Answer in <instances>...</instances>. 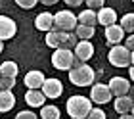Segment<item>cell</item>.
<instances>
[{"label": "cell", "mask_w": 134, "mask_h": 119, "mask_svg": "<svg viewBox=\"0 0 134 119\" xmlns=\"http://www.w3.org/2000/svg\"><path fill=\"white\" fill-rule=\"evenodd\" d=\"M86 119H105V111L100 110V108H92V111L88 113Z\"/></svg>", "instance_id": "26"}, {"label": "cell", "mask_w": 134, "mask_h": 119, "mask_svg": "<svg viewBox=\"0 0 134 119\" xmlns=\"http://www.w3.org/2000/svg\"><path fill=\"white\" fill-rule=\"evenodd\" d=\"M132 98L130 96H119V98H115V104H113V108L117 113L121 115H125V113H129V111L132 110Z\"/></svg>", "instance_id": "16"}, {"label": "cell", "mask_w": 134, "mask_h": 119, "mask_svg": "<svg viewBox=\"0 0 134 119\" xmlns=\"http://www.w3.org/2000/svg\"><path fill=\"white\" fill-rule=\"evenodd\" d=\"M77 17H79L81 25H88V27H96L98 25V12H94V10H84Z\"/></svg>", "instance_id": "17"}, {"label": "cell", "mask_w": 134, "mask_h": 119, "mask_svg": "<svg viewBox=\"0 0 134 119\" xmlns=\"http://www.w3.org/2000/svg\"><path fill=\"white\" fill-rule=\"evenodd\" d=\"M40 117L42 119H59V110L56 106H42Z\"/></svg>", "instance_id": "22"}, {"label": "cell", "mask_w": 134, "mask_h": 119, "mask_svg": "<svg viewBox=\"0 0 134 119\" xmlns=\"http://www.w3.org/2000/svg\"><path fill=\"white\" fill-rule=\"evenodd\" d=\"M15 85V79L12 77H0V90H12Z\"/></svg>", "instance_id": "24"}, {"label": "cell", "mask_w": 134, "mask_h": 119, "mask_svg": "<svg viewBox=\"0 0 134 119\" xmlns=\"http://www.w3.org/2000/svg\"><path fill=\"white\" fill-rule=\"evenodd\" d=\"M96 79V71L82 61H75V65L69 69V81L75 86H90Z\"/></svg>", "instance_id": "1"}, {"label": "cell", "mask_w": 134, "mask_h": 119, "mask_svg": "<svg viewBox=\"0 0 134 119\" xmlns=\"http://www.w3.org/2000/svg\"><path fill=\"white\" fill-rule=\"evenodd\" d=\"M129 71H130V79L134 81V65H132V67H129Z\"/></svg>", "instance_id": "33"}, {"label": "cell", "mask_w": 134, "mask_h": 119, "mask_svg": "<svg viewBox=\"0 0 134 119\" xmlns=\"http://www.w3.org/2000/svg\"><path fill=\"white\" fill-rule=\"evenodd\" d=\"M40 90L44 92L46 98H59L62 92H63V85H62L59 79H46Z\"/></svg>", "instance_id": "9"}, {"label": "cell", "mask_w": 134, "mask_h": 119, "mask_svg": "<svg viewBox=\"0 0 134 119\" xmlns=\"http://www.w3.org/2000/svg\"><path fill=\"white\" fill-rule=\"evenodd\" d=\"M40 2L44 4V6H54V4L58 2V0H40Z\"/></svg>", "instance_id": "31"}, {"label": "cell", "mask_w": 134, "mask_h": 119, "mask_svg": "<svg viewBox=\"0 0 134 119\" xmlns=\"http://www.w3.org/2000/svg\"><path fill=\"white\" fill-rule=\"evenodd\" d=\"M75 35L79 37V40H90L94 37V27H88V25H81L75 29Z\"/></svg>", "instance_id": "21"}, {"label": "cell", "mask_w": 134, "mask_h": 119, "mask_svg": "<svg viewBox=\"0 0 134 119\" xmlns=\"http://www.w3.org/2000/svg\"><path fill=\"white\" fill-rule=\"evenodd\" d=\"M75 58L79 61H82V64H86V61L94 56V46H92V42L90 40H79V44L75 46Z\"/></svg>", "instance_id": "8"}, {"label": "cell", "mask_w": 134, "mask_h": 119, "mask_svg": "<svg viewBox=\"0 0 134 119\" xmlns=\"http://www.w3.org/2000/svg\"><path fill=\"white\" fill-rule=\"evenodd\" d=\"M71 119H73V117H71Z\"/></svg>", "instance_id": "39"}, {"label": "cell", "mask_w": 134, "mask_h": 119, "mask_svg": "<svg viewBox=\"0 0 134 119\" xmlns=\"http://www.w3.org/2000/svg\"><path fill=\"white\" fill-rule=\"evenodd\" d=\"M125 39V29L121 27V25H109V27H105V40H107V44H111V46H117L121 40Z\"/></svg>", "instance_id": "12"}, {"label": "cell", "mask_w": 134, "mask_h": 119, "mask_svg": "<svg viewBox=\"0 0 134 119\" xmlns=\"http://www.w3.org/2000/svg\"><path fill=\"white\" fill-rule=\"evenodd\" d=\"M44 73L38 71V69H33V71H29L25 75V79H23V83L27 85V89H35V90H40L42 89V85H44Z\"/></svg>", "instance_id": "11"}, {"label": "cell", "mask_w": 134, "mask_h": 119, "mask_svg": "<svg viewBox=\"0 0 134 119\" xmlns=\"http://www.w3.org/2000/svg\"><path fill=\"white\" fill-rule=\"evenodd\" d=\"M65 108H67L69 117H73V119H86L88 113L92 111V100L84 98L81 94H75V96H71L69 100H67Z\"/></svg>", "instance_id": "2"}, {"label": "cell", "mask_w": 134, "mask_h": 119, "mask_svg": "<svg viewBox=\"0 0 134 119\" xmlns=\"http://www.w3.org/2000/svg\"><path fill=\"white\" fill-rule=\"evenodd\" d=\"M25 102L31 106V108H42L46 102V96L42 90H35V89H29L25 92Z\"/></svg>", "instance_id": "14"}, {"label": "cell", "mask_w": 134, "mask_h": 119, "mask_svg": "<svg viewBox=\"0 0 134 119\" xmlns=\"http://www.w3.org/2000/svg\"><path fill=\"white\" fill-rule=\"evenodd\" d=\"M17 33L15 21L8 15H0V40H10Z\"/></svg>", "instance_id": "7"}, {"label": "cell", "mask_w": 134, "mask_h": 119, "mask_svg": "<svg viewBox=\"0 0 134 119\" xmlns=\"http://www.w3.org/2000/svg\"><path fill=\"white\" fill-rule=\"evenodd\" d=\"M111 90H109V85H92V90H90V100L94 104H107L111 100Z\"/></svg>", "instance_id": "6"}, {"label": "cell", "mask_w": 134, "mask_h": 119, "mask_svg": "<svg viewBox=\"0 0 134 119\" xmlns=\"http://www.w3.org/2000/svg\"><path fill=\"white\" fill-rule=\"evenodd\" d=\"M109 90H111L113 96H126L130 90V83L126 81L125 77H113L111 81H109Z\"/></svg>", "instance_id": "10"}, {"label": "cell", "mask_w": 134, "mask_h": 119, "mask_svg": "<svg viewBox=\"0 0 134 119\" xmlns=\"http://www.w3.org/2000/svg\"><path fill=\"white\" fill-rule=\"evenodd\" d=\"M35 27L38 31H46V33H50V31L56 27V25H54V15L50 14V12H42V14H38L35 17Z\"/></svg>", "instance_id": "13"}, {"label": "cell", "mask_w": 134, "mask_h": 119, "mask_svg": "<svg viewBox=\"0 0 134 119\" xmlns=\"http://www.w3.org/2000/svg\"><path fill=\"white\" fill-rule=\"evenodd\" d=\"M119 119H134V115L132 113H125V115H121Z\"/></svg>", "instance_id": "32"}, {"label": "cell", "mask_w": 134, "mask_h": 119, "mask_svg": "<svg viewBox=\"0 0 134 119\" xmlns=\"http://www.w3.org/2000/svg\"><path fill=\"white\" fill-rule=\"evenodd\" d=\"M107 60L115 67H126V65H130V50L126 46H121V44L111 46V50L107 54Z\"/></svg>", "instance_id": "5"}, {"label": "cell", "mask_w": 134, "mask_h": 119, "mask_svg": "<svg viewBox=\"0 0 134 119\" xmlns=\"http://www.w3.org/2000/svg\"><path fill=\"white\" fill-rule=\"evenodd\" d=\"M54 25L58 31H67V33H73L79 27V17L69 10H59L56 15H54Z\"/></svg>", "instance_id": "4"}, {"label": "cell", "mask_w": 134, "mask_h": 119, "mask_svg": "<svg viewBox=\"0 0 134 119\" xmlns=\"http://www.w3.org/2000/svg\"><path fill=\"white\" fill-rule=\"evenodd\" d=\"M0 73H2V77H12V79H15L17 73H19V67H17L15 61H8V60H6L4 64L0 65Z\"/></svg>", "instance_id": "20"}, {"label": "cell", "mask_w": 134, "mask_h": 119, "mask_svg": "<svg viewBox=\"0 0 134 119\" xmlns=\"http://www.w3.org/2000/svg\"><path fill=\"white\" fill-rule=\"evenodd\" d=\"M132 2H134V0H132Z\"/></svg>", "instance_id": "38"}, {"label": "cell", "mask_w": 134, "mask_h": 119, "mask_svg": "<svg viewBox=\"0 0 134 119\" xmlns=\"http://www.w3.org/2000/svg\"><path fill=\"white\" fill-rule=\"evenodd\" d=\"M130 64L134 65V50H132V52H130Z\"/></svg>", "instance_id": "34"}, {"label": "cell", "mask_w": 134, "mask_h": 119, "mask_svg": "<svg viewBox=\"0 0 134 119\" xmlns=\"http://www.w3.org/2000/svg\"><path fill=\"white\" fill-rule=\"evenodd\" d=\"M36 2H38V0H15V4L19 6V8H25V10H31Z\"/></svg>", "instance_id": "27"}, {"label": "cell", "mask_w": 134, "mask_h": 119, "mask_svg": "<svg viewBox=\"0 0 134 119\" xmlns=\"http://www.w3.org/2000/svg\"><path fill=\"white\" fill-rule=\"evenodd\" d=\"M63 2L67 6H71V8H75V6H81L82 4V0H63Z\"/></svg>", "instance_id": "30"}, {"label": "cell", "mask_w": 134, "mask_h": 119, "mask_svg": "<svg viewBox=\"0 0 134 119\" xmlns=\"http://www.w3.org/2000/svg\"><path fill=\"white\" fill-rule=\"evenodd\" d=\"M121 27L125 29V33H132L134 31V14H125L121 19Z\"/></svg>", "instance_id": "23"}, {"label": "cell", "mask_w": 134, "mask_h": 119, "mask_svg": "<svg viewBox=\"0 0 134 119\" xmlns=\"http://www.w3.org/2000/svg\"><path fill=\"white\" fill-rule=\"evenodd\" d=\"M115 21H117V14H115L113 8L103 6L102 10H98V23H100V25L109 27V25H115Z\"/></svg>", "instance_id": "15"}, {"label": "cell", "mask_w": 134, "mask_h": 119, "mask_svg": "<svg viewBox=\"0 0 134 119\" xmlns=\"http://www.w3.org/2000/svg\"><path fill=\"white\" fill-rule=\"evenodd\" d=\"M125 46L129 48L130 52L134 50V35H129V37H126V44H125Z\"/></svg>", "instance_id": "29"}, {"label": "cell", "mask_w": 134, "mask_h": 119, "mask_svg": "<svg viewBox=\"0 0 134 119\" xmlns=\"http://www.w3.org/2000/svg\"><path fill=\"white\" fill-rule=\"evenodd\" d=\"M2 50H4V40H0V54H2Z\"/></svg>", "instance_id": "35"}, {"label": "cell", "mask_w": 134, "mask_h": 119, "mask_svg": "<svg viewBox=\"0 0 134 119\" xmlns=\"http://www.w3.org/2000/svg\"><path fill=\"white\" fill-rule=\"evenodd\" d=\"M62 37H63V31H58V29H52L50 33H46V44L50 48H59L62 46Z\"/></svg>", "instance_id": "19"}, {"label": "cell", "mask_w": 134, "mask_h": 119, "mask_svg": "<svg viewBox=\"0 0 134 119\" xmlns=\"http://www.w3.org/2000/svg\"><path fill=\"white\" fill-rule=\"evenodd\" d=\"M86 2V6H88V10H102L103 8V4H105V0H84Z\"/></svg>", "instance_id": "25"}, {"label": "cell", "mask_w": 134, "mask_h": 119, "mask_svg": "<svg viewBox=\"0 0 134 119\" xmlns=\"http://www.w3.org/2000/svg\"><path fill=\"white\" fill-rule=\"evenodd\" d=\"M0 77H2V73H0Z\"/></svg>", "instance_id": "37"}, {"label": "cell", "mask_w": 134, "mask_h": 119, "mask_svg": "<svg viewBox=\"0 0 134 119\" xmlns=\"http://www.w3.org/2000/svg\"><path fill=\"white\" fill-rule=\"evenodd\" d=\"M15 119H36V113H33V111H29V110H23L15 115Z\"/></svg>", "instance_id": "28"}, {"label": "cell", "mask_w": 134, "mask_h": 119, "mask_svg": "<svg viewBox=\"0 0 134 119\" xmlns=\"http://www.w3.org/2000/svg\"><path fill=\"white\" fill-rule=\"evenodd\" d=\"M130 113H132V115H134V104H132V110H130Z\"/></svg>", "instance_id": "36"}, {"label": "cell", "mask_w": 134, "mask_h": 119, "mask_svg": "<svg viewBox=\"0 0 134 119\" xmlns=\"http://www.w3.org/2000/svg\"><path fill=\"white\" fill-rule=\"evenodd\" d=\"M15 106V96L12 90H0V111H10Z\"/></svg>", "instance_id": "18"}, {"label": "cell", "mask_w": 134, "mask_h": 119, "mask_svg": "<svg viewBox=\"0 0 134 119\" xmlns=\"http://www.w3.org/2000/svg\"><path fill=\"white\" fill-rule=\"evenodd\" d=\"M75 52L73 50H65V48H58V50H54V54H52V65L56 67V69L59 71H69L73 65H75Z\"/></svg>", "instance_id": "3"}]
</instances>
